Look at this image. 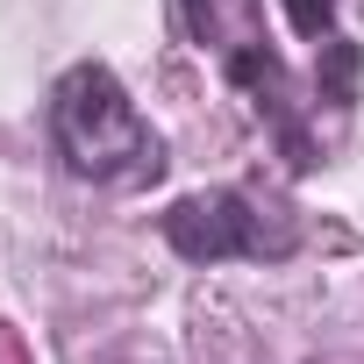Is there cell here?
Instances as JSON below:
<instances>
[{"mask_svg": "<svg viewBox=\"0 0 364 364\" xmlns=\"http://www.w3.org/2000/svg\"><path fill=\"white\" fill-rule=\"evenodd\" d=\"M50 143L72 178L93 186H143L164 171V143L129 100V86L107 65H72L50 86Z\"/></svg>", "mask_w": 364, "mask_h": 364, "instance_id": "6da1fadb", "label": "cell"}, {"mask_svg": "<svg viewBox=\"0 0 364 364\" xmlns=\"http://www.w3.org/2000/svg\"><path fill=\"white\" fill-rule=\"evenodd\" d=\"M164 243L186 257V264H229V257H293V222L257 215L250 193L222 186V193H186L164 208Z\"/></svg>", "mask_w": 364, "mask_h": 364, "instance_id": "7a4b0ae2", "label": "cell"}, {"mask_svg": "<svg viewBox=\"0 0 364 364\" xmlns=\"http://www.w3.org/2000/svg\"><path fill=\"white\" fill-rule=\"evenodd\" d=\"M279 8H286V22H293L307 43H321L328 22H336V0H279Z\"/></svg>", "mask_w": 364, "mask_h": 364, "instance_id": "3957f363", "label": "cell"}]
</instances>
